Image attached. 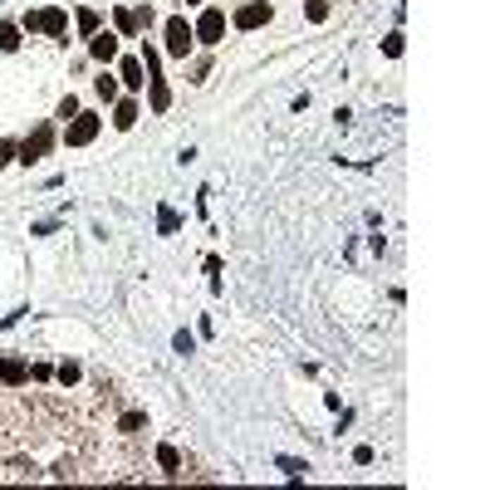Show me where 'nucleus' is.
<instances>
[{
  "label": "nucleus",
  "instance_id": "1",
  "mask_svg": "<svg viewBox=\"0 0 490 490\" xmlns=\"http://www.w3.org/2000/svg\"><path fill=\"white\" fill-rule=\"evenodd\" d=\"M20 30H25V35H49V39H64V30H69V10H59V5H49V10H30V15L20 20Z\"/></svg>",
  "mask_w": 490,
  "mask_h": 490
},
{
  "label": "nucleus",
  "instance_id": "2",
  "mask_svg": "<svg viewBox=\"0 0 490 490\" xmlns=\"http://www.w3.org/2000/svg\"><path fill=\"white\" fill-rule=\"evenodd\" d=\"M162 39H167V54H172V59H187V54L196 49L192 20H187V15H172V20L162 25Z\"/></svg>",
  "mask_w": 490,
  "mask_h": 490
},
{
  "label": "nucleus",
  "instance_id": "3",
  "mask_svg": "<svg viewBox=\"0 0 490 490\" xmlns=\"http://www.w3.org/2000/svg\"><path fill=\"white\" fill-rule=\"evenodd\" d=\"M49 147H54V123H39V128H35V133H30L25 142H15V162L35 167V162H39V157H44Z\"/></svg>",
  "mask_w": 490,
  "mask_h": 490
},
{
  "label": "nucleus",
  "instance_id": "4",
  "mask_svg": "<svg viewBox=\"0 0 490 490\" xmlns=\"http://www.w3.org/2000/svg\"><path fill=\"white\" fill-rule=\"evenodd\" d=\"M192 35H196V44H206V49H216V44L226 39V10H216V5H206V10L196 15Z\"/></svg>",
  "mask_w": 490,
  "mask_h": 490
},
{
  "label": "nucleus",
  "instance_id": "5",
  "mask_svg": "<svg viewBox=\"0 0 490 490\" xmlns=\"http://www.w3.org/2000/svg\"><path fill=\"white\" fill-rule=\"evenodd\" d=\"M98 133H103V118H98V113H84V108L64 123V142H69V147H89Z\"/></svg>",
  "mask_w": 490,
  "mask_h": 490
},
{
  "label": "nucleus",
  "instance_id": "6",
  "mask_svg": "<svg viewBox=\"0 0 490 490\" xmlns=\"http://www.w3.org/2000/svg\"><path fill=\"white\" fill-rule=\"evenodd\" d=\"M152 20H157V15H152V5H137V10L118 5V10H113V30H118L123 39H137V35H142Z\"/></svg>",
  "mask_w": 490,
  "mask_h": 490
},
{
  "label": "nucleus",
  "instance_id": "7",
  "mask_svg": "<svg viewBox=\"0 0 490 490\" xmlns=\"http://www.w3.org/2000/svg\"><path fill=\"white\" fill-rule=\"evenodd\" d=\"M270 15H275L270 0H245V5L231 15V25H235V30H260V25H270Z\"/></svg>",
  "mask_w": 490,
  "mask_h": 490
},
{
  "label": "nucleus",
  "instance_id": "8",
  "mask_svg": "<svg viewBox=\"0 0 490 490\" xmlns=\"http://www.w3.org/2000/svg\"><path fill=\"white\" fill-rule=\"evenodd\" d=\"M118 84H123V89H133V94H137V89H147V69H142V59H137V54L118 59Z\"/></svg>",
  "mask_w": 490,
  "mask_h": 490
},
{
  "label": "nucleus",
  "instance_id": "9",
  "mask_svg": "<svg viewBox=\"0 0 490 490\" xmlns=\"http://www.w3.org/2000/svg\"><path fill=\"white\" fill-rule=\"evenodd\" d=\"M89 54H94L98 64H113L118 59V35L113 30H98L94 39H89Z\"/></svg>",
  "mask_w": 490,
  "mask_h": 490
},
{
  "label": "nucleus",
  "instance_id": "10",
  "mask_svg": "<svg viewBox=\"0 0 490 490\" xmlns=\"http://www.w3.org/2000/svg\"><path fill=\"white\" fill-rule=\"evenodd\" d=\"M147 108H152V113H167V108H172V84H167L162 74L147 79Z\"/></svg>",
  "mask_w": 490,
  "mask_h": 490
},
{
  "label": "nucleus",
  "instance_id": "11",
  "mask_svg": "<svg viewBox=\"0 0 490 490\" xmlns=\"http://www.w3.org/2000/svg\"><path fill=\"white\" fill-rule=\"evenodd\" d=\"M137 113H142L137 98H113V128H118V133H128V128L137 123Z\"/></svg>",
  "mask_w": 490,
  "mask_h": 490
},
{
  "label": "nucleus",
  "instance_id": "12",
  "mask_svg": "<svg viewBox=\"0 0 490 490\" xmlns=\"http://www.w3.org/2000/svg\"><path fill=\"white\" fill-rule=\"evenodd\" d=\"M25 378H30V363L25 358H0V383L5 388H20Z\"/></svg>",
  "mask_w": 490,
  "mask_h": 490
},
{
  "label": "nucleus",
  "instance_id": "13",
  "mask_svg": "<svg viewBox=\"0 0 490 490\" xmlns=\"http://www.w3.org/2000/svg\"><path fill=\"white\" fill-rule=\"evenodd\" d=\"M182 231V216L172 206H157V235H177Z\"/></svg>",
  "mask_w": 490,
  "mask_h": 490
},
{
  "label": "nucleus",
  "instance_id": "14",
  "mask_svg": "<svg viewBox=\"0 0 490 490\" xmlns=\"http://www.w3.org/2000/svg\"><path fill=\"white\" fill-rule=\"evenodd\" d=\"M157 466H162V471H167V476H177V471H182V451H177V446H167V441H162V446H157Z\"/></svg>",
  "mask_w": 490,
  "mask_h": 490
},
{
  "label": "nucleus",
  "instance_id": "15",
  "mask_svg": "<svg viewBox=\"0 0 490 490\" xmlns=\"http://www.w3.org/2000/svg\"><path fill=\"white\" fill-rule=\"evenodd\" d=\"M74 25H79V35H89V39H94L98 30H103V15H98V10H79V15H74Z\"/></svg>",
  "mask_w": 490,
  "mask_h": 490
},
{
  "label": "nucleus",
  "instance_id": "16",
  "mask_svg": "<svg viewBox=\"0 0 490 490\" xmlns=\"http://www.w3.org/2000/svg\"><path fill=\"white\" fill-rule=\"evenodd\" d=\"M275 466H280L290 481H304V476H309V461H299V456H275Z\"/></svg>",
  "mask_w": 490,
  "mask_h": 490
},
{
  "label": "nucleus",
  "instance_id": "17",
  "mask_svg": "<svg viewBox=\"0 0 490 490\" xmlns=\"http://www.w3.org/2000/svg\"><path fill=\"white\" fill-rule=\"evenodd\" d=\"M20 35H25V30L5 20V25H0V54H15V49H20Z\"/></svg>",
  "mask_w": 490,
  "mask_h": 490
},
{
  "label": "nucleus",
  "instance_id": "18",
  "mask_svg": "<svg viewBox=\"0 0 490 490\" xmlns=\"http://www.w3.org/2000/svg\"><path fill=\"white\" fill-rule=\"evenodd\" d=\"M118 89H123V84H118V74H98V79H94V94L108 98V103L118 98Z\"/></svg>",
  "mask_w": 490,
  "mask_h": 490
},
{
  "label": "nucleus",
  "instance_id": "19",
  "mask_svg": "<svg viewBox=\"0 0 490 490\" xmlns=\"http://www.w3.org/2000/svg\"><path fill=\"white\" fill-rule=\"evenodd\" d=\"M54 378H59L64 388H74V383L84 378V368H79V363H59V368H54Z\"/></svg>",
  "mask_w": 490,
  "mask_h": 490
},
{
  "label": "nucleus",
  "instance_id": "20",
  "mask_svg": "<svg viewBox=\"0 0 490 490\" xmlns=\"http://www.w3.org/2000/svg\"><path fill=\"white\" fill-rule=\"evenodd\" d=\"M402 49H407V44H402V30L383 35V54H388V59H402Z\"/></svg>",
  "mask_w": 490,
  "mask_h": 490
},
{
  "label": "nucleus",
  "instance_id": "21",
  "mask_svg": "<svg viewBox=\"0 0 490 490\" xmlns=\"http://www.w3.org/2000/svg\"><path fill=\"white\" fill-rule=\"evenodd\" d=\"M304 15H309L314 25H324V20H329V0H304Z\"/></svg>",
  "mask_w": 490,
  "mask_h": 490
},
{
  "label": "nucleus",
  "instance_id": "22",
  "mask_svg": "<svg viewBox=\"0 0 490 490\" xmlns=\"http://www.w3.org/2000/svg\"><path fill=\"white\" fill-rule=\"evenodd\" d=\"M172 348H177V353L187 358V353H192V348H196V338H192V333H187V329H177V333H172Z\"/></svg>",
  "mask_w": 490,
  "mask_h": 490
},
{
  "label": "nucleus",
  "instance_id": "23",
  "mask_svg": "<svg viewBox=\"0 0 490 490\" xmlns=\"http://www.w3.org/2000/svg\"><path fill=\"white\" fill-rule=\"evenodd\" d=\"M74 113H79V98H74V94H64V98H59V113H54V118H64V123H69Z\"/></svg>",
  "mask_w": 490,
  "mask_h": 490
},
{
  "label": "nucleus",
  "instance_id": "24",
  "mask_svg": "<svg viewBox=\"0 0 490 490\" xmlns=\"http://www.w3.org/2000/svg\"><path fill=\"white\" fill-rule=\"evenodd\" d=\"M54 231H59V221H54V216H49V221H35V226H30V235H54Z\"/></svg>",
  "mask_w": 490,
  "mask_h": 490
},
{
  "label": "nucleus",
  "instance_id": "25",
  "mask_svg": "<svg viewBox=\"0 0 490 490\" xmlns=\"http://www.w3.org/2000/svg\"><path fill=\"white\" fill-rule=\"evenodd\" d=\"M30 378H35V383H49L54 368H49V363H30Z\"/></svg>",
  "mask_w": 490,
  "mask_h": 490
},
{
  "label": "nucleus",
  "instance_id": "26",
  "mask_svg": "<svg viewBox=\"0 0 490 490\" xmlns=\"http://www.w3.org/2000/svg\"><path fill=\"white\" fill-rule=\"evenodd\" d=\"M10 162H15V142H10V137H0V172H5Z\"/></svg>",
  "mask_w": 490,
  "mask_h": 490
},
{
  "label": "nucleus",
  "instance_id": "27",
  "mask_svg": "<svg viewBox=\"0 0 490 490\" xmlns=\"http://www.w3.org/2000/svg\"><path fill=\"white\" fill-rule=\"evenodd\" d=\"M142 422H147V417H142V412H128V417H123V422H118V427H123V431H137V427H142Z\"/></svg>",
  "mask_w": 490,
  "mask_h": 490
},
{
  "label": "nucleus",
  "instance_id": "28",
  "mask_svg": "<svg viewBox=\"0 0 490 490\" xmlns=\"http://www.w3.org/2000/svg\"><path fill=\"white\" fill-rule=\"evenodd\" d=\"M187 5H206V0H187Z\"/></svg>",
  "mask_w": 490,
  "mask_h": 490
}]
</instances>
